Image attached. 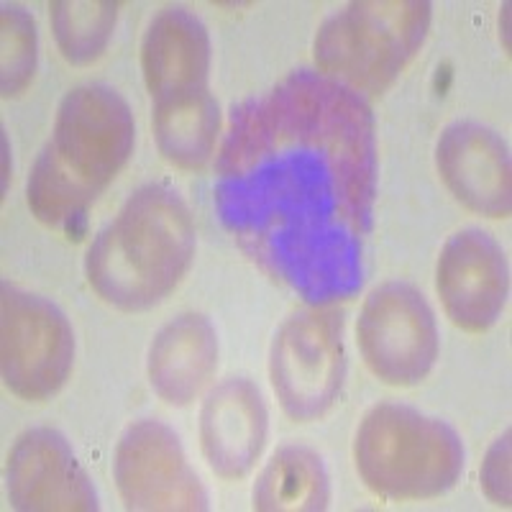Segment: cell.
Masks as SVG:
<instances>
[{
    "instance_id": "cell-17",
    "label": "cell",
    "mask_w": 512,
    "mask_h": 512,
    "mask_svg": "<svg viewBox=\"0 0 512 512\" xmlns=\"http://www.w3.org/2000/svg\"><path fill=\"white\" fill-rule=\"evenodd\" d=\"M154 139L169 164L180 169H203L216 154L221 134V111L213 95L157 105L152 113Z\"/></svg>"
},
{
    "instance_id": "cell-18",
    "label": "cell",
    "mask_w": 512,
    "mask_h": 512,
    "mask_svg": "<svg viewBox=\"0 0 512 512\" xmlns=\"http://www.w3.org/2000/svg\"><path fill=\"white\" fill-rule=\"evenodd\" d=\"M54 39L70 64H90L105 52L116 29L118 3L108 0H59L49 6Z\"/></svg>"
},
{
    "instance_id": "cell-10",
    "label": "cell",
    "mask_w": 512,
    "mask_h": 512,
    "mask_svg": "<svg viewBox=\"0 0 512 512\" xmlns=\"http://www.w3.org/2000/svg\"><path fill=\"white\" fill-rule=\"evenodd\" d=\"M436 290L446 315L466 333H484L500 320L510 292L502 246L479 228H464L443 244Z\"/></svg>"
},
{
    "instance_id": "cell-16",
    "label": "cell",
    "mask_w": 512,
    "mask_h": 512,
    "mask_svg": "<svg viewBox=\"0 0 512 512\" xmlns=\"http://www.w3.org/2000/svg\"><path fill=\"white\" fill-rule=\"evenodd\" d=\"M331 500L326 464L308 446H282L254 484V507L262 512H318Z\"/></svg>"
},
{
    "instance_id": "cell-19",
    "label": "cell",
    "mask_w": 512,
    "mask_h": 512,
    "mask_svg": "<svg viewBox=\"0 0 512 512\" xmlns=\"http://www.w3.org/2000/svg\"><path fill=\"white\" fill-rule=\"evenodd\" d=\"M3 54H0V88L3 98H16L29 88L36 72V24L29 11L6 3L0 13Z\"/></svg>"
},
{
    "instance_id": "cell-13",
    "label": "cell",
    "mask_w": 512,
    "mask_h": 512,
    "mask_svg": "<svg viewBox=\"0 0 512 512\" xmlns=\"http://www.w3.org/2000/svg\"><path fill=\"white\" fill-rule=\"evenodd\" d=\"M141 72L157 105L208 95V29L187 8L169 6L152 18L141 41Z\"/></svg>"
},
{
    "instance_id": "cell-20",
    "label": "cell",
    "mask_w": 512,
    "mask_h": 512,
    "mask_svg": "<svg viewBox=\"0 0 512 512\" xmlns=\"http://www.w3.org/2000/svg\"><path fill=\"white\" fill-rule=\"evenodd\" d=\"M482 489L495 505L510 507V431L497 438L484 456Z\"/></svg>"
},
{
    "instance_id": "cell-2",
    "label": "cell",
    "mask_w": 512,
    "mask_h": 512,
    "mask_svg": "<svg viewBox=\"0 0 512 512\" xmlns=\"http://www.w3.org/2000/svg\"><path fill=\"white\" fill-rule=\"evenodd\" d=\"M134 116L108 85H80L64 95L52 139L31 167L26 198L41 223L59 228L85 218L134 152Z\"/></svg>"
},
{
    "instance_id": "cell-3",
    "label": "cell",
    "mask_w": 512,
    "mask_h": 512,
    "mask_svg": "<svg viewBox=\"0 0 512 512\" xmlns=\"http://www.w3.org/2000/svg\"><path fill=\"white\" fill-rule=\"evenodd\" d=\"M195 256V223L185 200L167 185H144L95 236L85 274L103 303L126 313L159 305Z\"/></svg>"
},
{
    "instance_id": "cell-9",
    "label": "cell",
    "mask_w": 512,
    "mask_h": 512,
    "mask_svg": "<svg viewBox=\"0 0 512 512\" xmlns=\"http://www.w3.org/2000/svg\"><path fill=\"white\" fill-rule=\"evenodd\" d=\"M113 477L128 510H208V492L190 466L177 433L144 418L123 431L113 456Z\"/></svg>"
},
{
    "instance_id": "cell-15",
    "label": "cell",
    "mask_w": 512,
    "mask_h": 512,
    "mask_svg": "<svg viewBox=\"0 0 512 512\" xmlns=\"http://www.w3.org/2000/svg\"><path fill=\"white\" fill-rule=\"evenodd\" d=\"M218 369V333L205 315L182 313L154 336L146 372L169 405H190Z\"/></svg>"
},
{
    "instance_id": "cell-8",
    "label": "cell",
    "mask_w": 512,
    "mask_h": 512,
    "mask_svg": "<svg viewBox=\"0 0 512 512\" xmlns=\"http://www.w3.org/2000/svg\"><path fill=\"white\" fill-rule=\"evenodd\" d=\"M356 336L369 372L384 384L413 387L431 374L438 359L436 313L408 282H387L372 290Z\"/></svg>"
},
{
    "instance_id": "cell-5",
    "label": "cell",
    "mask_w": 512,
    "mask_h": 512,
    "mask_svg": "<svg viewBox=\"0 0 512 512\" xmlns=\"http://www.w3.org/2000/svg\"><path fill=\"white\" fill-rule=\"evenodd\" d=\"M425 0L351 3L320 26L315 67L359 95H382L423 47L431 29Z\"/></svg>"
},
{
    "instance_id": "cell-4",
    "label": "cell",
    "mask_w": 512,
    "mask_h": 512,
    "mask_svg": "<svg viewBox=\"0 0 512 512\" xmlns=\"http://www.w3.org/2000/svg\"><path fill=\"white\" fill-rule=\"evenodd\" d=\"M464 443L443 420L410 405L379 402L354 438V461L374 495L387 500H433L459 482Z\"/></svg>"
},
{
    "instance_id": "cell-11",
    "label": "cell",
    "mask_w": 512,
    "mask_h": 512,
    "mask_svg": "<svg viewBox=\"0 0 512 512\" xmlns=\"http://www.w3.org/2000/svg\"><path fill=\"white\" fill-rule=\"evenodd\" d=\"M8 500L24 512L98 510V495L67 438L54 428L21 433L8 454Z\"/></svg>"
},
{
    "instance_id": "cell-6",
    "label": "cell",
    "mask_w": 512,
    "mask_h": 512,
    "mask_svg": "<svg viewBox=\"0 0 512 512\" xmlns=\"http://www.w3.org/2000/svg\"><path fill=\"white\" fill-rule=\"evenodd\" d=\"M269 377L287 418L297 423L323 418L344 387V315L328 305L292 313L274 333Z\"/></svg>"
},
{
    "instance_id": "cell-7",
    "label": "cell",
    "mask_w": 512,
    "mask_h": 512,
    "mask_svg": "<svg viewBox=\"0 0 512 512\" xmlns=\"http://www.w3.org/2000/svg\"><path fill=\"white\" fill-rule=\"evenodd\" d=\"M75 364L70 320L47 297L6 282L0 297V369L8 390L41 402L62 390Z\"/></svg>"
},
{
    "instance_id": "cell-12",
    "label": "cell",
    "mask_w": 512,
    "mask_h": 512,
    "mask_svg": "<svg viewBox=\"0 0 512 512\" xmlns=\"http://www.w3.org/2000/svg\"><path fill=\"white\" fill-rule=\"evenodd\" d=\"M441 180L464 208L507 218L512 208L510 149L502 136L477 121H454L436 144Z\"/></svg>"
},
{
    "instance_id": "cell-14",
    "label": "cell",
    "mask_w": 512,
    "mask_h": 512,
    "mask_svg": "<svg viewBox=\"0 0 512 512\" xmlns=\"http://www.w3.org/2000/svg\"><path fill=\"white\" fill-rule=\"evenodd\" d=\"M267 431V402L251 379L231 377L208 392L200 410V446L213 474L246 477L262 456Z\"/></svg>"
},
{
    "instance_id": "cell-1",
    "label": "cell",
    "mask_w": 512,
    "mask_h": 512,
    "mask_svg": "<svg viewBox=\"0 0 512 512\" xmlns=\"http://www.w3.org/2000/svg\"><path fill=\"white\" fill-rule=\"evenodd\" d=\"M374 198L377 136L364 95L297 70L231 111L213 182L218 218L308 305L359 292Z\"/></svg>"
}]
</instances>
